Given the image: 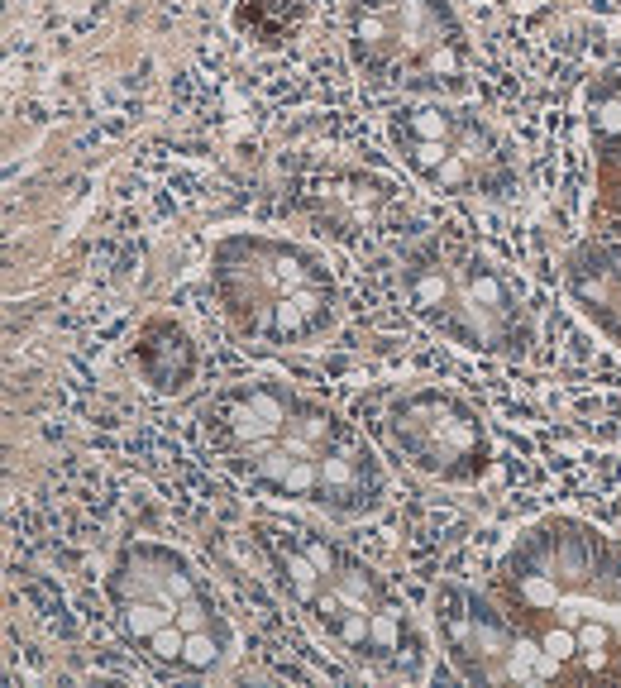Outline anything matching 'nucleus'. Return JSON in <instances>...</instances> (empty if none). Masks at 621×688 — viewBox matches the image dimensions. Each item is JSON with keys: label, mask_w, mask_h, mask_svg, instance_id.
<instances>
[{"label": "nucleus", "mask_w": 621, "mask_h": 688, "mask_svg": "<svg viewBox=\"0 0 621 688\" xmlns=\"http://www.w3.org/2000/svg\"><path fill=\"white\" fill-rule=\"evenodd\" d=\"M450 153L454 149L445 144V139H416V144H411V163H416V168H426V172H435L445 158H450Z\"/></svg>", "instance_id": "obj_14"}, {"label": "nucleus", "mask_w": 621, "mask_h": 688, "mask_svg": "<svg viewBox=\"0 0 621 688\" xmlns=\"http://www.w3.org/2000/svg\"><path fill=\"white\" fill-rule=\"evenodd\" d=\"M282 569H287V579L297 583V598L301 602H316L321 598V569H316V559L311 555H297V550H282Z\"/></svg>", "instance_id": "obj_3"}, {"label": "nucleus", "mask_w": 621, "mask_h": 688, "mask_svg": "<svg viewBox=\"0 0 621 688\" xmlns=\"http://www.w3.org/2000/svg\"><path fill=\"white\" fill-rule=\"evenodd\" d=\"M182 650H187V631H182L177 622H168L149 641V660H153V665H163V669H177V665H182Z\"/></svg>", "instance_id": "obj_7"}, {"label": "nucleus", "mask_w": 621, "mask_h": 688, "mask_svg": "<svg viewBox=\"0 0 621 688\" xmlns=\"http://www.w3.org/2000/svg\"><path fill=\"white\" fill-rule=\"evenodd\" d=\"M607 641H612V631L602 622H579V655H588V650H607Z\"/></svg>", "instance_id": "obj_18"}, {"label": "nucleus", "mask_w": 621, "mask_h": 688, "mask_svg": "<svg viewBox=\"0 0 621 688\" xmlns=\"http://www.w3.org/2000/svg\"><path fill=\"white\" fill-rule=\"evenodd\" d=\"M244 397H249V407L268 421V430L287 426V416H292V397H287L282 387H254V392H244Z\"/></svg>", "instance_id": "obj_6"}, {"label": "nucleus", "mask_w": 621, "mask_h": 688, "mask_svg": "<svg viewBox=\"0 0 621 688\" xmlns=\"http://www.w3.org/2000/svg\"><path fill=\"white\" fill-rule=\"evenodd\" d=\"M435 187H445V192L469 187V158H464V153H450V158L435 168Z\"/></svg>", "instance_id": "obj_13"}, {"label": "nucleus", "mask_w": 621, "mask_h": 688, "mask_svg": "<svg viewBox=\"0 0 621 688\" xmlns=\"http://www.w3.org/2000/svg\"><path fill=\"white\" fill-rule=\"evenodd\" d=\"M373 650H402V617L397 612H373V631H368Z\"/></svg>", "instance_id": "obj_11"}, {"label": "nucleus", "mask_w": 621, "mask_h": 688, "mask_svg": "<svg viewBox=\"0 0 621 688\" xmlns=\"http://www.w3.org/2000/svg\"><path fill=\"white\" fill-rule=\"evenodd\" d=\"M168 622H177V607L163 598H134V602H120V626H125L129 641L149 645L158 631Z\"/></svg>", "instance_id": "obj_1"}, {"label": "nucleus", "mask_w": 621, "mask_h": 688, "mask_svg": "<svg viewBox=\"0 0 621 688\" xmlns=\"http://www.w3.org/2000/svg\"><path fill=\"white\" fill-rule=\"evenodd\" d=\"M540 645H545V655H555V660H579V626H545L540 631Z\"/></svg>", "instance_id": "obj_10"}, {"label": "nucleus", "mask_w": 621, "mask_h": 688, "mask_svg": "<svg viewBox=\"0 0 621 688\" xmlns=\"http://www.w3.org/2000/svg\"><path fill=\"white\" fill-rule=\"evenodd\" d=\"M177 626H182V631H206V626H211V607L201 598L177 602Z\"/></svg>", "instance_id": "obj_17"}, {"label": "nucleus", "mask_w": 621, "mask_h": 688, "mask_svg": "<svg viewBox=\"0 0 621 688\" xmlns=\"http://www.w3.org/2000/svg\"><path fill=\"white\" fill-rule=\"evenodd\" d=\"M411 301H416L421 311H435V306H445V301H450V282H445V273H435V268L416 273V282H411Z\"/></svg>", "instance_id": "obj_9"}, {"label": "nucleus", "mask_w": 621, "mask_h": 688, "mask_svg": "<svg viewBox=\"0 0 621 688\" xmlns=\"http://www.w3.org/2000/svg\"><path fill=\"white\" fill-rule=\"evenodd\" d=\"M220 665V641H215V631H187V650H182V669L187 674H206V669Z\"/></svg>", "instance_id": "obj_4"}, {"label": "nucleus", "mask_w": 621, "mask_h": 688, "mask_svg": "<svg viewBox=\"0 0 621 688\" xmlns=\"http://www.w3.org/2000/svg\"><path fill=\"white\" fill-rule=\"evenodd\" d=\"M469 292H473V301H478V306H493V311H502V306H507V292H502V282H497L493 273H473Z\"/></svg>", "instance_id": "obj_15"}, {"label": "nucleus", "mask_w": 621, "mask_h": 688, "mask_svg": "<svg viewBox=\"0 0 621 688\" xmlns=\"http://www.w3.org/2000/svg\"><path fill=\"white\" fill-rule=\"evenodd\" d=\"M559 588H564V583H559L555 574H545V569H540V574H526V579H516V593H521V602H526L531 612H550V607L559 602Z\"/></svg>", "instance_id": "obj_5"}, {"label": "nucleus", "mask_w": 621, "mask_h": 688, "mask_svg": "<svg viewBox=\"0 0 621 688\" xmlns=\"http://www.w3.org/2000/svg\"><path fill=\"white\" fill-rule=\"evenodd\" d=\"M349 483H354V464H349V459H340V454H325V459H321V488H325V497L344 493Z\"/></svg>", "instance_id": "obj_12"}, {"label": "nucleus", "mask_w": 621, "mask_h": 688, "mask_svg": "<svg viewBox=\"0 0 621 688\" xmlns=\"http://www.w3.org/2000/svg\"><path fill=\"white\" fill-rule=\"evenodd\" d=\"M282 493H292V497H311L316 488H321V459H292V469L282 473V483H278Z\"/></svg>", "instance_id": "obj_8"}, {"label": "nucleus", "mask_w": 621, "mask_h": 688, "mask_svg": "<svg viewBox=\"0 0 621 688\" xmlns=\"http://www.w3.org/2000/svg\"><path fill=\"white\" fill-rule=\"evenodd\" d=\"M593 125H598L602 139H621V96L598 101V110H593Z\"/></svg>", "instance_id": "obj_16"}, {"label": "nucleus", "mask_w": 621, "mask_h": 688, "mask_svg": "<svg viewBox=\"0 0 621 688\" xmlns=\"http://www.w3.org/2000/svg\"><path fill=\"white\" fill-rule=\"evenodd\" d=\"M306 555L316 559V569H321L325 579H330V574H335V555H330V550H325L321 540H306Z\"/></svg>", "instance_id": "obj_19"}, {"label": "nucleus", "mask_w": 621, "mask_h": 688, "mask_svg": "<svg viewBox=\"0 0 621 688\" xmlns=\"http://www.w3.org/2000/svg\"><path fill=\"white\" fill-rule=\"evenodd\" d=\"M407 129H411V139H445V144H450L459 120H454L450 110L421 106V110H407Z\"/></svg>", "instance_id": "obj_2"}]
</instances>
